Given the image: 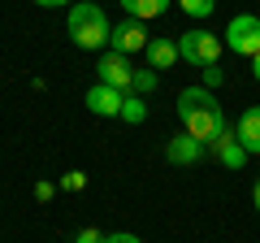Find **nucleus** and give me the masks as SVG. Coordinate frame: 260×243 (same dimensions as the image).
Segmentation results:
<instances>
[{
    "label": "nucleus",
    "mask_w": 260,
    "mask_h": 243,
    "mask_svg": "<svg viewBox=\"0 0 260 243\" xmlns=\"http://www.w3.org/2000/svg\"><path fill=\"white\" fill-rule=\"evenodd\" d=\"M178 122H182V131L191 135V139L208 143V148H213L217 135L225 131V113H221V104H217V96L208 92V87H186V92L178 96Z\"/></svg>",
    "instance_id": "nucleus-1"
},
{
    "label": "nucleus",
    "mask_w": 260,
    "mask_h": 243,
    "mask_svg": "<svg viewBox=\"0 0 260 243\" xmlns=\"http://www.w3.org/2000/svg\"><path fill=\"white\" fill-rule=\"evenodd\" d=\"M113 35L109 18H104L100 5H87V0H78L74 9H70V39H74L78 48H87V52H95V48H104Z\"/></svg>",
    "instance_id": "nucleus-2"
},
{
    "label": "nucleus",
    "mask_w": 260,
    "mask_h": 243,
    "mask_svg": "<svg viewBox=\"0 0 260 243\" xmlns=\"http://www.w3.org/2000/svg\"><path fill=\"white\" fill-rule=\"evenodd\" d=\"M221 48H225V39L213 35V31H204V26L182 31V39H178V56H182L186 66H195V70L221 66Z\"/></svg>",
    "instance_id": "nucleus-3"
},
{
    "label": "nucleus",
    "mask_w": 260,
    "mask_h": 243,
    "mask_svg": "<svg viewBox=\"0 0 260 243\" xmlns=\"http://www.w3.org/2000/svg\"><path fill=\"white\" fill-rule=\"evenodd\" d=\"M225 48L239 56H256L260 52V18L256 13H239V18H230V26H225Z\"/></svg>",
    "instance_id": "nucleus-4"
},
{
    "label": "nucleus",
    "mask_w": 260,
    "mask_h": 243,
    "mask_svg": "<svg viewBox=\"0 0 260 243\" xmlns=\"http://www.w3.org/2000/svg\"><path fill=\"white\" fill-rule=\"evenodd\" d=\"M109 44H113V52H126V56H130V52H143L152 39H148V26H143V22L126 18V22H117V26H113Z\"/></svg>",
    "instance_id": "nucleus-5"
},
{
    "label": "nucleus",
    "mask_w": 260,
    "mask_h": 243,
    "mask_svg": "<svg viewBox=\"0 0 260 243\" xmlns=\"http://www.w3.org/2000/svg\"><path fill=\"white\" fill-rule=\"evenodd\" d=\"M83 104L95 113V117H121V104H126V92H117V87H109V83H95L91 92L83 96Z\"/></svg>",
    "instance_id": "nucleus-6"
},
{
    "label": "nucleus",
    "mask_w": 260,
    "mask_h": 243,
    "mask_svg": "<svg viewBox=\"0 0 260 243\" xmlns=\"http://www.w3.org/2000/svg\"><path fill=\"white\" fill-rule=\"evenodd\" d=\"M95 70H100V83H109V87H117V92H126V96H130V78H135V66L126 61V52H104Z\"/></svg>",
    "instance_id": "nucleus-7"
},
{
    "label": "nucleus",
    "mask_w": 260,
    "mask_h": 243,
    "mask_svg": "<svg viewBox=\"0 0 260 243\" xmlns=\"http://www.w3.org/2000/svg\"><path fill=\"white\" fill-rule=\"evenodd\" d=\"M204 152H208V143H200V139H191V135H174V139L165 143V161L169 165H200L204 161Z\"/></svg>",
    "instance_id": "nucleus-8"
},
{
    "label": "nucleus",
    "mask_w": 260,
    "mask_h": 243,
    "mask_svg": "<svg viewBox=\"0 0 260 243\" xmlns=\"http://www.w3.org/2000/svg\"><path fill=\"white\" fill-rule=\"evenodd\" d=\"M213 152H217V161H221L225 169H243V165H247V148H243V143H239V135H234L230 126H225V131L217 135Z\"/></svg>",
    "instance_id": "nucleus-9"
},
{
    "label": "nucleus",
    "mask_w": 260,
    "mask_h": 243,
    "mask_svg": "<svg viewBox=\"0 0 260 243\" xmlns=\"http://www.w3.org/2000/svg\"><path fill=\"white\" fill-rule=\"evenodd\" d=\"M234 135H239V143L247 148V157H260V104L243 109V117L234 122Z\"/></svg>",
    "instance_id": "nucleus-10"
},
{
    "label": "nucleus",
    "mask_w": 260,
    "mask_h": 243,
    "mask_svg": "<svg viewBox=\"0 0 260 243\" xmlns=\"http://www.w3.org/2000/svg\"><path fill=\"white\" fill-rule=\"evenodd\" d=\"M143 52H148V66L152 70H169L178 61V39H152Z\"/></svg>",
    "instance_id": "nucleus-11"
},
{
    "label": "nucleus",
    "mask_w": 260,
    "mask_h": 243,
    "mask_svg": "<svg viewBox=\"0 0 260 243\" xmlns=\"http://www.w3.org/2000/svg\"><path fill=\"white\" fill-rule=\"evenodd\" d=\"M174 0H121V9L130 13L135 22H148V18H160Z\"/></svg>",
    "instance_id": "nucleus-12"
},
{
    "label": "nucleus",
    "mask_w": 260,
    "mask_h": 243,
    "mask_svg": "<svg viewBox=\"0 0 260 243\" xmlns=\"http://www.w3.org/2000/svg\"><path fill=\"white\" fill-rule=\"evenodd\" d=\"M156 87H160V74H156V70H135V78H130V96H143V100H148Z\"/></svg>",
    "instance_id": "nucleus-13"
},
{
    "label": "nucleus",
    "mask_w": 260,
    "mask_h": 243,
    "mask_svg": "<svg viewBox=\"0 0 260 243\" xmlns=\"http://www.w3.org/2000/svg\"><path fill=\"white\" fill-rule=\"evenodd\" d=\"M143 117H148V100H143V96H126V104H121V122L139 126Z\"/></svg>",
    "instance_id": "nucleus-14"
},
{
    "label": "nucleus",
    "mask_w": 260,
    "mask_h": 243,
    "mask_svg": "<svg viewBox=\"0 0 260 243\" xmlns=\"http://www.w3.org/2000/svg\"><path fill=\"white\" fill-rule=\"evenodd\" d=\"M178 5H182V13H186V18H208L217 0H178Z\"/></svg>",
    "instance_id": "nucleus-15"
},
{
    "label": "nucleus",
    "mask_w": 260,
    "mask_h": 243,
    "mask_svg": "<svg viewBox=\"0 0 260 243\" xmlns=\"http://www.w3.org/2000/svg\"><path fill=\"white\" fill-rule=\"evenodd\" d=\"M83 187H87V174H83V169H70V174L61 178V191H83Z\"/></svg>",
    "instance_id": "nucleus-16"
},
{
    "label": "nucleus",
    "mask_w": 260,
    "mask_h": 243,
    "mask_svg": "<svg viewBox=\"0 0 260 243\" xmlns=\"http://www.w3.org/2000/svg\"><path fill=\"white\" fill-rule=\"evenodd\" d=\"M200 74H204V87H221V83H225L221 66H208V70H200Z\"/></svg>",
    "instance_id": "nucleus-17"
},
{
    "label": "nucleus",
    "mask_w": 260,
    "mask_h": 243,
    "mask_svg": "<svg viewBox=\"0 0 260 243\" xmlns=\"http://www.w3.org/2000/svg\"><path fill=\"white\" fill-rule=\"evenodd\" d=\"M74 243H104V234L95 230V226H87V230H78V234H74Z\"/></svg>",
    "instance_id": "nucleus-18"
},
{
    "label": "nucleus",
    "mask_w": 260,
    "mask_h": 243,
    "mask_svg": "<svg viewBox=\"0 0 260 243\" xmlns=\"http://www.w3.org/2000/svg\"><path fill=\"white\" fill-rule=\"evenodd\" d=\"M52 196H56V187H52V183H35V200H44V204H48Z\"/></svg>",
    "instance_id": "nucleus-19"
},
{
    "label": "nucleus",
    "mask_w": 260,
    "mask_h": 243,
    "mask_svg": "<svg viewBox=\"0 0 260 243\" xmlns=\"http://www.w3.org/2000/svg\"><path fill=\"white\" fill-rule=\"evenodd\" d=\"M104 243H143L139 234H104Z\"/></svg>",
    "instance_id": "nucleus-20"
},
{
    "label": "nucleus",
    "mask_w": 260,
    "mask_h": 243,
    "mask_svg": "<svg viewBox=\"0 0 260 243\" xmlns=\"http://www.w3.org/2000/svg\"><path fill=\"white\" fill-rule=\"evenodd\" d=\"M35 5H44V9H61V5H70V0H35Z\"/></svg>",
    "instance_id": "nucleus-21"
},
{
    "label": "nucleus",
    "mask_w": 260,
    "mask_h": 243,
    "mask_svg": "<svg viewBox=\"0 0 260 243\" xmlns=\"http://www.w3.org/2000/svg\"><path fill=\"white\" fill-rule=\"evenodd\" d=\"M251 200H256V213H260V178H256V187H251Z\"/></svg>",
    "instance_id": "nucleus-22"
},
{
    "label": "nucleus",
    "mask_w": 260,
    "mask_h": 243,
    "mask_svg": "<svg viewBox=\"0 0 260 243\" xmlns=\"http://www.w3.org/2000/svg\"><path fill=\"white\" fill-rule=\"evenodd\" d=\"M251 70H256V83H260V52L251 56Z\"/></svg>",
    "instance_id": "nucleus-23"
},
{
    "label": "nucleus",
    "mask_w": 260,
    "mask_h": 243,
    "mask_svg": "<svg viewBox=\"0 0 260 243\" xmlns=\"http://www.w3.org/2000/svg\"><path fill=\"white\" fill-rule=\"evenodd\" d=\"M87 5H100V0H87Z\"/></svg>",
    "instance_id": "nucleus-24"
}]
</instances>
